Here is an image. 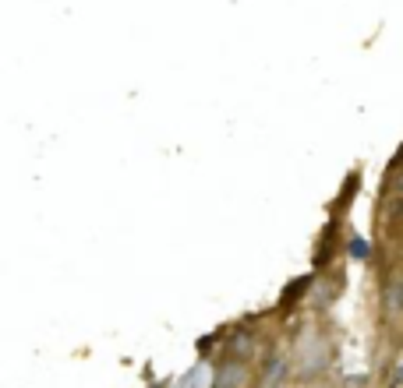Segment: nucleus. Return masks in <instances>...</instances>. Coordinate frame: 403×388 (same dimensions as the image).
I'll return each mask as SVG.
<instances>
[{
  "instance_id": "obj_9",
  "label": "nucleus",
  "mask_w": 403,
  "mask_h": 388,
  "mask_svg": "<svg viewBox=\"0 0 403 388\" xmlns=\"http://www.w3.org/2000/svg\"><path fill=\"white\" fill-rule=\"evenodd\" d=\"M392 166H396V173H392V191H396V194H403V156H396V159H392Z\"/></svg>"
},
{
  "instance_id": "obj_3",
  "label": "nucleus",
  "mask_w": 403,
  "mask_h": 388,
  "mask_svg": "<svg viewBox=\"0 0 403 388\" xmlns=\"http://www.w3.org/2000/svg\"><path fill=\"white\" fill-rule=\"evenodd\" d=\"M382 311L385 318H403V279H389L382 286Z\"/></svg>"
},
{
  "instance_id": "obj_7",
  "label": "nucleus",
  "mask_w": 403,
  "mask_h": 388,
  "mask_svg": "<svg viewBox=\"0 0 403 388\" xmlns=\"http://www.w3.org/2000/svg\"><path fill=\"white\" fill-rule=\"evenodd\" d=\"M385 388H403V356H396L385 370Z\"/></svg>"
},
{
  "instance_id": "obj_6",
  "label": "nucleus",
  "mask_w": 403,
  "mask_h": 388,
  "mask_svg": "<svg viewBox=\"0 0 403 388\" xmlns=\"http://www.w3.org/2000/svg\"><path fill=\"white\" fill-rule=\"evenodd\" d=\"M308 286H311V275H304L301 282H294V286H290V289H287V293L280 296V307H287V311H290V303H294V300H297V296H301V293H304Z\"/></svg>"
},
{
  "instance_id": "obj_8",
  "label": "nucleus",
  "mask_w": 403,
  "mask_h": 388,
  "mask_svg": "<svg viewBox=\"0 0 403 388\" xmlns=\"http://www.w3.org/2000/svg\"><path fill=\"white\" fill-rule=\"evenodd\" d=\"M371 254V244L364 240V237H350V258H357V261H364Z\"/></svg>"
},
{
  "instance_id": "obj_1",
  "label": "nucleus",
  "mask_w": 403,
  "mask_h": 388,
  "mask_svg": "<svg viewBox=\"0 0 403 388\" xmlns=\"http://www.w3.org/2000/svg\"><path fill=\"white\" fill-rule=\"evenodd\" d=\"M255 381V370L248 367V360H227L213 370V384L209 388H252Z\"/></svg>"
},
{
  "instance_id": "obj_2",
  "label": "nucleus",
  "mask_w": 403,
  "mask_h": 388,
  "mask_svg": "<svg viewBox=\"0 0 403 388\" xmlns=\"http://www.w3.org/2000/svg\"><path fill=\"white\" fill-rule=\"evenodd\" d=\"M290 374V356L287 353H269L259 367V388H283Z\"/></svg>"
},
{
  "instance_id": "obj_4",
  "label": "nucleus",
  "mask_w": 403,
  "mask_h": 388,
  "mask_svg": "<svg viewBox=\"0 0 403 388\" xmlns=\"http://www.w3.org/2000/svg\"><path fill=\"white\" fill-rule=\"evenodd\" d=\"M227 346H230V353H234L237 360H248V356L255 353V335H252V332H234Z\"/></svg>"
},
{
  "instance_id": "obj_5",
  "label": "nucleus",
  "mask_w": 403,
  "mask_h": 388,
  "mask_svg": "<svg viewBox=\"0 0 403 388\" xmlns=\"http://www.w3.org/2000/svg\"><path fill=\"white\" fill-rule=\"evenodd\" d=\"M322 370H326V346L318 342V349L304 356V363L297 367V374H301V377H311V374H322Z\"/></svg>"
}]
</instances>
